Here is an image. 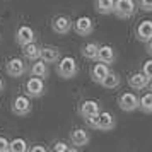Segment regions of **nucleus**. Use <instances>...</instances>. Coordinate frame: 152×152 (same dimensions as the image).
<instances>
[{
  "mask_svg": "<svg viewBox=\"0 0 152 152\" xmlns=\"http://www.w3.org/2000/svg\"><path fill=\"white\" fill-rule=\"evenodd\" d=\"M87 125H89L91 128H94V130H101V132H108V130H113L115 126H116V120L115 116L111 115L110 111H99L96 116L89 118V120H86Z\"/></svg>",
  "mask_w": 152,
  "mask_h": 152,
  "instance_id": "f257e3e1",
  "label": "nucleus"
},
{
  "mask_svg": "<svg viewBox=\"0 0 152 152\" xmlns=\"http://www.w3.org/2000/svg\"><path fill=\"white\" fill-rule=\"evenodd\" d=\"M56 74L62 79H65V80L74 79L79 74V67H77L75 58H72V56H60L58 65H56Z\"/></svg>",
  "mask_w": 152,
  "mask_h": 152,
  "instance_id": "f03ea898",
  "label": "nucleus"
},
{
  "mask_svg": "<svg viewBox=\"0 0 152 152\" xmlns=\"http://www.w3.org/2000/svg\"><path fill=\"white\" fill-rule=\"evenodd\" d=\"M137 12V2L135 0H115L113 14L120 19H130Z\"/></svg>",
  "mask_w": 152,
  "mask_h": 152,
  "instance_id": "7ed1b4c3",
  "label": "nucleus"
},
{
  "mask_svg": "<svg viewBox=\"0 0 152 152\" xmlns=\"http://www.w3.org/2000/svg\"><path fill=\"white\" fill-rule=\"evenodd\" d=\"M10 110L15 116H28L33 111V104H31L28 96H17L14 97V101L10 104Z\"/></svg>",
  "mask_w": 152,
  "mask_h": 152,
  "instance_id": "20e7f679",
  "label": "nucleus"
},
{
  "mask_svg": "<svg viewBox=\"0 0 152 152\" xmlns=\"http://www.w3.org/2000/svg\"><path fill=\"white\" fill-rule=\"evenodd\" d=\"M45 82H43L41 77L33 75L31 79L26 80V94L29 97H41L45 94Z\"/></svg>",
  "mask_w": 152,
  "mask_h": 152,
  "instance_id": "39448f33",
  "label": "nucleus"
},
{
  "mask_svg": "<svg viewBox=\"0 0 152 152\" xmlns=\"http://www.w3.org/2000/svg\"><path fill=\"white\" fill-rule=\"evenodd\" d=\"M5 70H7V74L10 77H15V79H19L22 77L26 72H28V67H26V62L19 58V56H14V58H10L5 65Z\"/></svg>",
  "mask_w": 152,
  "mask_h": 152,
  "instance_id": "423d86ee",
  "label": "nucleus"
},
{
  "mask_svg": "<svg viewBox=\"0 0 152 152\" xmlns=\"http://www.w3.org/2000/svg\"><path fill=\"white\" fill-rule=\"evenodd\" d=\"M101 111V104L94 101V99H86L79 104V115L84 118V120H89V118L96 116L97 113Z\"/></svg>",
  "mask_w": 152,
  "mask_h": 152,
  "instance_id": "0eeeda50",
  "label": "nucleus"
},
{
  "mask_svg": "<svg viewBox=\"0 0 152 152\" xmlns=\"http://www.w3.org/2000/svg\"><path fill=\"white\" fill-rule=\"evenodd\" d=\"M51 29L55 34H69L70 29H72V21L67 15H56L51 21Z\"/></svg>",
  "mask_w": 152,
  "mask_h": 152,
  "instance_id": "6e6552de",
  "label": "nucleus"
},
{
  "mask_svg": "<svg viewBox=\"0 0 152 152\" xmlns=\"http://www.w3.org/2000/svg\"><path fill=\"white\" fill-rule=\"evenodd\" d=\"M74 31L79 36H91L94 33V22L91 17H79L74 22Z\"/></svg>",
  "mask_w": 152,
  "mask_h": 152,
  "instance_id": "1a4fd4ad",
  "label": "nucleus"
},
{
  "mask_svg": "<svg viewBox=\"0 0 152 152\" xmlns=\"http://www.w3.org/2000/svg\"><path fill=\"white\" fill-rule=\"evenodd\" d=\"M118 106L123 111H135L138 108V97L133 92H123L118 97Z\"/></svg>",
  "mask_w": 152,
  "mask_h": 152,
  "instance_id": "9d476101",
  "label": "nucleus"
},
{
  "mask_svg": "<svg viewBox=\"0 0 152 152\" xmlns=\"http://www.w3.org/2000/svg\"><path fill=\"white\" fill-rule=\"evenodd\" d=\"M34 29L29 28V26H19V29H17V33H15V41H17V45H21V46H24V45H28V43H33L34 41Z\"/></svg>",
  "mask_w": 152,
  "mask_h": 152,
  "instance_id": "9b49d317",
  "label": "nucleus"
},
{
  "mask_svg": "<svg viewBox=\"0 0 152 152\" xmlns=\"http://www.w3.org/2000/svg\"><path fill=\"white\" fill-rule=\"evenodd\" d=\"M89 132L84 130V128H75V130L70 133V142L72 145H75L77 149H80V147H86V145L89 144Z\"/></svg>",
  "mask_w": 152,
  "mask_h": 152,
  "instance_id": "f8f14e48",
  "label": "nucleus"
},
{
  "mask_svg": "<svg viewBox=\"0 0 152 152\" xmlns=\"http://www.w3.org/2000/svg\"><path fill=\"white\" fill-rule=\"evenodd\" d=\"M96 62H103V63H111L116 62V51L113 46L110 45H103V46H99V51H97V60Z\"/></svg>",
  "mask_w": 152,
  "mask_h": 152,
  "instance_id": "ddd939ff",
  "label": "nucleus"
},
{
  "mask_svg": "<svg viewBox=\"0 0 152 152\" xmlns=\"http://www.w3.org/2000/svg\"><path fill=\"white\" fill-rule=\"evenodd\" d=\"M135 36H137L138 41L142 43H147L149 39L152 38V21H142L140 24L137 26V29H135Z\"/></svg>",
  "mask_w": 152,
  "mask_h": 152,
  "instance_id": "4468645a",
  "label": "nucleus"
},
{
  "mask_svg": "<svg viewBox=\"0 0 152 152\" xmlns=\"http://www.w3.org/2000/svg\"><path fill=\"white\" fill-rule=\"evenodd\" d=\"M149 77L144 75V72H137V74H132L130 79H128V84H130L132 89L135 91H144L147 89V86H149Z\"/></svg>",
  "mask_w": 152,
  "mask_h": 152,
  "instance_id": "2eb2a0df",
  "label": "nucleus"
},
{
  "mask_svg": "<svg viewBox=\"0 0 152 152\" xmlns=\"http://www.w3.org/2000/svg\"><path fill=\"white\" fill-rule=\"evenodd\" d=\"M60 56H62V51L56 48V46H45V48H41L39 58L45 63H55L60 60Z\"/></svg>",
  "mask_w": 152,
  "mask_h": 152,
  "instance_id": "dca6fc26",
  "label": "nucleus"
},
{
  "mask_svg": "<svg viewBox=\"0 0 152 152\" xmlns=\"http://www.w3.org/2000/svg\"><path fill=\"white\" fill-rule=\"evenodd\" d=\"M108 72H110V65H108V63L97 62L96 65L91 69V77H92V80H94L96 84H101L103 79L108 75Z\"/></svg>",
  "mask_w": 152,
  "mask_h": 152,
  "instance_id": "f3484780",
  "label": "nucleus"
},
{
  "mask_svg": "<svg viewBox=\"0 0 152 152\" xmlns=\"http://www.w3.org/2000/svg\"><path fill=\"white\" fill-rule=\"evenodd\" d=\"M22 55H24L26 60L34 62V60H38L39 55H41V46H39V45H36L34 41L28 43V45H24V46H22Z\"/></svg>",
  "mask_w": 152,
  "mask_h": 152,
  "instance_id": "a211bd4d",
  "label": "nucleus"
},
{
  "mask_svg": "<svg viewBox=\"0 0 152 152\" xmlns=\"http://www.w3.org/2000/svg\"><path fill=\"white\" fill-rule=\"evenodd\" d=\"M31 75H36V77H41V79H46L50 75V69H48V63H45L41 58H38L33 62L31 65Z\"/></svg>",
  "mask_w": 152,
  "mask_h": 152,
  "instance_id": "6ab92c4d",
  "label": "nucleus"
},
{
  "mask_svg": "<svg viewBox=\"0 0 152 152\" xmlns=\"http://www.w3.org/2000/svg\"><path fill=\"white\" fill-rule=\"evenodd\" d=\"M120 84H121V77L118 75V74H115V72H108V75L103 79V82H101V86H103L104 89H118L120 87Z\"/></svg>",
  "mask_w": 152,
  "mask_h": 152,
  "instance_id": "aec40b11",
  "label": "nucleus"
},
{
  "mask_svg": "<svg viewBox=\"0 0 152 152\" xmlns=\"http://www.w3.org/2000/svg\"><path fill=\"white\" fill-rule=\"evenodd\" d=\"M82 56L86 60H91V62H96L97 60V51H99V45L97 43H87L82 46Z\"/></svg>",
  "mask_w": 152,
  "mask_h": 152,
  "instance_id": "412c9836",
  "label": "nucleus"
},
{
  "mask_svg": "<svg viewBox=\"0 0 152 152\" xmlns=\"http://www.w3.org/2000/svg\"><path fill=\"white\" fill-rule=\"evenodd\" d=\"M113 5H115V0H96V2H94L96 10L103 15L113 14Z\"/></svg>",
  "mask_w": 152,
  "mask_h": 152,
  "instance_id": "4be33fe9",
  "label": "nucleus"
},
{
  "mask_svg": "<svg viewBox=\"0 0 152 152\" xmlns=\"http://www.w3.org/2000/svg\"><path fill=\"white\" fill-rule=\"evenodd\" d=\"M9 151L10 152H26V151H29L28 142L24 138H14V140L9 142Z\"/></svg>",
  "mask_w": 152,
  "mask_h": 152,
  "instance_id": "5701e85b",
  "label": "nucleus"
},
{
  "mask_svg": "<svg viewBox=\"0 0 152 152\" xmlns=\"http://www.w3.org/2000/svg\"><path fill=\"white\" fill-rule=\"evenodd\" d=\"M138 108L144 113H152V92H145L144 96L138 99Z\"/></svg>",
  "mask_w": 152,
  "mask_h": 152,
  "instance_id": "b1692460",
  "label": "nucleus"
},
{
  "mask_svg": "<svg viewBox=\"0 0 152 152\" xmlns=\"http://www.w3.org/2000/svg\"><path fill=\"white\" fill-rule=\"evenodd\" d=\"M51 151H55V152H69L70 147L65 144V142H55L53 147H51Z\"/></svg>",
  "mask_w": 152,
  "mask_h": 152,
  "instance_id": "393cba45",
  "label": "nucleus"
},
{
  "mask_svg": "<svg viewBox=\"0 0 152 152\" xmlns=\"http://www.w3.org/2000/svg\"><path fill=\"white\" fill-rule=\"evenodd\" d=\"M142 72H144L145 77L152 79V60H147V62L142 65Z\"/></svg>",
  "mask_w": 152,
  "mask_h": 152,
  "instance_id": "a878e982",
  "label": "nucleus"
},
{
  "mask_svg": "<svg viewBox=\"0 0 152 152\" xmlns=\"http://www.w3.org/2000/svg\"><path fill=\"white\" fill-rule=\"evenodd\" d=\"M138 5H140L142 10L151 12V10H152V0H140V2H138Z\"/></svg>",
  "mask_w": 152,
  "mask_h": 152,
  "instance_id": "bb28decb",
  "label": "nucleus"
},
{
  "mask_svg": "<svg viewBox=\"0 0 152 152\" xmlns=\"http://www.w3.org/2000/svg\"><path fill=\"white\" fill-rule=\"evenodd\" d=\"M9 151V140L5 137H0V152H7Z\"/></svg>",
  "mask_w": 152,
  "mask_h": 152,
  "instance_id": "cd10ccee",
  "label": "nucleus"
},
{
  "mask_svg": "<svg viewBox=\"0 0 152 152\" xmlns=\"http://www.w3.org/2000/svg\"><path fill=\"white\" fill-rule=\"evenodd\" d=\"M31 152H46V147H43V145H34V147H31Z\"/></svg>",
  "mask_w": 152,
  "mask_h": 152,
  "instance_id": "c85d7f7f",
  "label": "nucleus"
},
{
  "mask_svg": "<svg viewBox=\"0 0 152 152\" xmlns=\"http://www.w3.org/2000/svg\"><path fill=\"white\" fill-rule=\"evenodd\" d=\"M145 45H147V53L152 56V38H151V39H149L147 43H145Z\"/></svg>",
  "mask_w": 152,
  "mask_h": 152,
  "instance_id": "c756f323",
  "label": "nucleus"
},
{
  "mask_svg": "<svg viewBox=\"0 0 152 152\" xmlns=\"http://www.w3.org/2000/svg\"><path fill=\"white\" fill-rule=\"evenodd\" d=\"M4 87H5V84H4V80H2V77H0V92L4 91Z\"/></svg>",
  "mask_w": 152,
  "mask_h": 152,
  "instance_id": "7c9ffc66",
  "label": "nucleus"
},
{
  "mask_svg": "<svg viewBox=\"0 0 152 152\" xmlns=\"http://www.w3.org/2000/svg\"><path fill=\"white\" fill-rule=\"evenodd\" d=\"M147 87H149V89H151V92H152V79L149 80V86H147Z\"/></svg>",
  "mask_w": 152,
  "mask_h": 152,
  "instance_id": "2f4dec72",
  "label": "nucleus"
}]
</instances>
